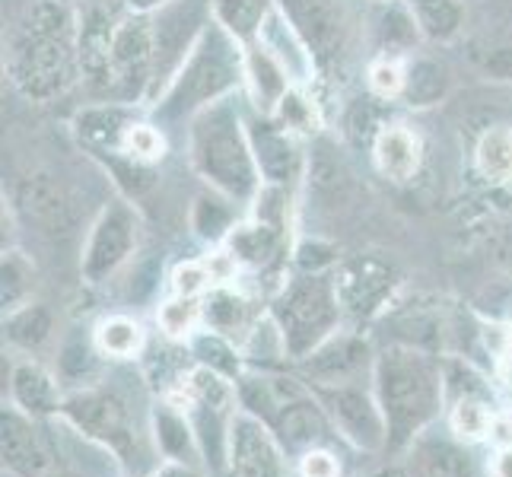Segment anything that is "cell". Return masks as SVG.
<instances>
[{
	"mask_svg": "<svg viewBox=\"0 0 512 477\" xmlns=\"http://www.w3.org/2000/svg\"><path fill=\"white\" fill-rule=\"evenodd\" d=\"M369 344L360 334H331V338L315 347L309 357H303V373L312 385H331V382H353L369 366Z\"/></svg>",
	"mask_w": 512,
	"mask_h": 477,
	"instance_id": "16",
	"label": "cell"
},
{
	"mask_svg": "<svg viewBox=\"0 0 512 477\" xmlns=\"http://www.w3.org/2000/svg\"><path fill=\"white\" fill-rule=\"evenodd\" d=\"M166 147H169V137L166 131L156 125V121L147 115L140 118L137 125L128 131L125 137V147H121V153L137 159V163H147V166H160V159L166 156Z\"/></svg>",
	"mask_w": 512,
	"mask_h": 477,
	"instance_id": "42",
	"label": "cell"
},
{
	"mask_svg": "<svg viewBox=\"0 0 512 477\" xmlns=\"http://www.w3.org/2000/svg\"><path fill=\"white\" fill-rule=\"evenodd\" d=\"M293 90V80L284 67H280L268 51L258 42L245 45V80H242V96L249 102V109L261 115H274L287 93Z\"/></svg>",
	"mask_w": 512,
	"mask_h": 477,
	"instance_id": "22",
	"label": "cell"
},
{
	"mask_svg": "<svg viewBox=\"0 0 512 477\" xmlns=\"http://www.w3.org/2000/svg\"><path fill=\"white\" fill-rule=\"evenodd\" d=\"M51 328H55L51 312L39 303H26L20 309L7 312V322H4L7 341L23 350H39L51 338Z\"/></svg>",
	"mask_w": 512,
	"mask_h": 477,
	"instance_id": "35",
	"label": "cell"
},
{
	"mask_svg": "<svg viewBox=\"0 0 512 477\" xmlns=\"http://www.w3.org/2000/svg\"><path fill=\"white\" fill-rule=\"evenodd\" d=\"M493 477H512V446L500 449L497 462H493Z\"/></svg>",
	"mask_w": 512,
	"mask_h": 477,
	"instance_id": "49",
	"label": "cell"
},
{
	"mask_svg": "<svg viewBox=\"0 0 512 477\" xmlns=\"http://www.w3.org/2000/svg\"><path fill=\"white\" fill-rule=\"evenodd\" d=\"M369 39H373L376 55L411 58L423 35L408 7V0H376V10L369 16Z\"/></svg>",
	"mask_w": 512,
	"mask_h": 477,
	"instance_id": "21",
	"label": "cell"
},
{
	"mask_svg": "<svg viewBox=\"0 0 512 477\" xmlns=\"http://www.w3.org/2000/svg\"><path fill=\"white\" fill-rule=\"evenodd\" d=\"M156 322H160L166 338L188 341L191 334L198 331V325L204 322L201 303H198V299H188V296H172L160 306V312H156Z\"/></svg>",
	"mask_w": 512,
	"mask_h": 477,
	"instance_id": "41",
	"label": "cell"
},
{
	"mask_svg": "<svg viewBox=\"0 0 512 477\" xmlns=\"http://www.w3.org/2000/svg\"><path fill=\"white\" fill-rule=\"evenodd\" d=\"M10 395L20 408L32 417L42 414H55L61 411V398H58V382L51 379L48 369L39 363H20L10 376Z\"/></svg>",
	"mask_w": 512,
	"mask_h": 477,
	"instance_id": "27",
	"label": "cell"
},
{
	"mask_svg": "<svg viewBox=\"0 0 512 477\" xmlns=\"http://www.w3.org/2000/svg\"><path fill=\"white\" fill-rule=\"evenodd\" d=\"M452 90V74L443 61L427 58V55H411L408 67H404V93H401V105L404 109H433L439 105Z\"/></svg>",
	"mask_w": 512,
	"mask_h": 477,
	"instance_id": "23",
	"label": "cell"
},
{
	"mask_svg": "<svg viewBox=\"0 0 512 477\" xmlns=\"http://www.w3.org/2000/svg\"><path fill=\"white\" fill-rule=\"evenodd\" d=\"M369 156H373V166L382 179L404 185L423 166V140L404 121H385L373 140V147H369Z\"/></svg>",
	"mask_w": 512,
	"mask_h": 477,
	"instance_id": "17",
	"label": "cell"
},
{
	"mask_svg": "<svg viewBox=\"0 0 512 477\" xmlns=\"http://www.w3.org/2000/svg\"><path fill=\"white\" fill-rule=\"evenodd\" d=\"M188 398L198 404H207V408L226 411V408H233L236 388L229 382V376L214 373V369H207V366H198L188 376Z\"/></svg>",
	"mask_w": 512,
	"mask_h": 477,
	"instance_id": "43",
	"label": "cell"
},
{
	"mask_svg": "<svg viewBox=\"0 0 512 477\" xmlns=\"http://www.w3.org/2000/svg\"><path fill=\"white\" fill-rule=\"evenodd\" d=\"M229 468L236 477H287L277 436L249 411L229 417Z\"/></svg>",
	"mask_w": 512,
	"mask_h": 477,
	"instance_id": "15",
	"label": "cell"
},
{
	"mask_svg": "<svg viewBox=\"0 0 512 477\" xmlns=\"http://www.w3.org/2000/svg\"><path fill=\"white\" fill-rule=\"evenodd\" d=\"M299 471H303V477H338L341 465H338V458H334L331 452L309 449L303 455V465H299Z\"/></svg>",
	"mask_w": 512,
	"mask_h": 477,
	"instance_id": "47",
	"label": "cell"
},
{
	"mask_svg": "<svg viewBox=\"0 0 512 477\" xmlns=\"http://www.w3.org/2000/svg\"><path fill=\"white\" fill-rule=\"evenodd\" d=\"M245 118H249V102L242 93L207 105L188 121L185 156L204 188H214L236 204L249 207L261 191V172Z\"/></svg>",
	"mask_w": 512,
	"mask_h": 477,
	"instance_id": "2",
	"label": "cell"
},
{
	"mask_svg": "<svg viewBox=\"0 0 512 477\" xmlns=\"http://www.w3.org/2000/svg\"><path fill=\"white\" fill-rule=\"evenodd\" d=\"M0 427H4V462L26 477H45L51 468V455L45 452L29 423L20 414L4 411Z\"/></svg>",
	"mask_w": 512,
	"mask_h": 477,
	"instance_id": "24",
	"label": "cell"
},
{
	"mask_svg": "<svg viewBox=\"0 0 512 477\" xmlns=\"http://www.w3.org/2000/svg\"><path fill=\"white\" fill-rule=\"evenodd\" d=\"M271 427L277 433V439L290 449H315L328 436V420H325V408L319 404V398H306L299 388L293 385L290 395L284 398V404L274 411Z\"/></svg>",
	"mask_w": 512,
	"mask_h": 477,
	"instance_id": "20",
	"label": "cell"
},
{
	"mask_svg": "<svg viewBox=\"0 0 512 477\" xmlns=\"http://www.w3.org/2000/svg\"><path fill=\"white\" fill-rule=\"evenodd\" d=\"M284 245V229H277L264 220H252V223H239L226 239V252L233 255L236 264H245V268H264L271 264Z\"/></svg>",
	"mask_w": 512,
	"mask_h": 477,
	"instance_id": "26",
	"label": "cell"
},
{
	"mask_svg": "<svg viewBox=\"0 0 512 477\" xmlns=\"http://www.w3.org/2000/svg\"><path fill=\"white\" fill-rule=\"evenodd\" d=\"M16 210L48 236H64L74 226V207H70L61 185L51 182L48 175H29V179L20 182Z\"/></svg>",
	"mask_w": 512,
	"mask_h": 477,
	"instance_id": "19",
	"label": "cell"
},
{
	"mask_svg": "<svg viewBox=\"0 0 512 477\" xmlns=\"http://www.w3.org/2000/svg\"><path fill=\"white\" fill-rule=\"evenodd\" d=\"M376 398L385 414L388 443L385 449L401 452L427 430L439 414L446 392V376L430 350L392 344L373 360Z\"/></svg>",
	"mask_w": 512,
	"mask_h": 477,
	"instance_id": "3",
	"label": "cell"
},
{
	"mask_svg": "<svg viewBox=\"0 0 512 477\" xmlns=\"http://www.w3.org/2000/svg\"><path fill=\"white\" fill-rule=\"evenodd\" d=\"M147 115H150L147 105L118 102V99H96V102H86L83 109H77L74 121H70V131H74L77 144L90 156L121 153L128 131Z\"/></svg>",
	"mask_w": 512,
	"mask_h": 477,
	"instance_id": "14",
	"label": "cell"
},
{
	"mask_svg": "<svg viewBox=\"0 0 512 477\" xmlns=\"http://www.w3.org/2000/svg\"><path fill=\"white\" fill-rule=\"evenodd\" d=\"M376 477H420V474H417V468L411 465V468H385V471H379Z\"/></svg>",
	"mask_w": 512,
	"mask_h": 477,
	"instance_id": "51",
	"label": "cell"
},
{
	"mask_svg": "<svg viewBox=\"0 0 512 477\" xmlns=\"http://www.w3.org/2000/svg\"><path fill=\"white\" fill-rule=\"evenodd\" d=\"M188 347H191V357L198 360V366H207L214 369V373H223L229 379L239 376V350L233 347V341L226 338V334L207 328V331H194L188 338Z\"/></svg>",
	"mask_w": 512,
	"mask_h": 477,
	"instance_id": "36",
	"label": "cell"
},
{
	"mask_svg": "<svg viewBox=\"0 0 512 477\" xmlns=\"http://www.w3.org/2000/svg\"><path fill=\"white\" fill-rule=\"evenodd\" d=\"M214 23L210 0H166L160 10L150 13L153 26V90L150 105L166 93L188 55L204 39L207 26ZM147 105V109H150Z\"/></svg>",
	"mask_w": 512,
	"mask_h": 477,
	"instance_id": "6",
	"label": "cell"
},
{
	"mask_svg": "<svg viewBox=\"0 0 512 477\" xmlns=\"http://www.w3.org/2000/svg\"><path fill=\"white\" fill-rule=\"evenodd\" d=\"M277 7L309 45L319 80L338 77L350 51V23L341 0H277Z\"/></svg>",
	"mask_w": 512,
	"mask_h": 477,
	"instance_id": "8",
	"label": "cell"
},
{
	"mask_svg": "<svg viewBox=\"0 0 512 477\" xmlns=\"http://www.w3.org/2000/svg\"><path fill=\"white\" fill-rule=\"evenodd\" d=\"M214 271H210L207 261H185L175 268L172 274V290L175 296H188V299H201L207 290H214Z\"/></svg>",
	"mask_w": 512,
	"mask_h": 477,
	"instance_id": "45",
	"label": "cell"
},
{
	"mask_svg": "<svg viewBox=\"0 0 512 477\" xmlns=\"http://www.w3.org/2000/svg\"><path fill=\"white\" fill-rule=\"evenodd\" d=\"M153 427H156V443H160L163 455L172 458L175 465H185L194 458L198 452V436H194V427L191 423L175 411V408H156V417H153Z\"/></svg>",
	"mask_w": 512,
	"mask_h": 477,
	"instance_id": "34",
	"label": "cell"
},
{
	"mask_svg": "<svg viewBox=\"0 0 512 477\" xmlns=\"http://www.w3.org/2000/svg\"><path fill=\"white\" fill-rule=\"evenodd\" d=\"M277 125H284L290 134H296L299 140H315L325 131V109L322 102L315 99L312 86H293V90L280 99V105L271 115Z\"/></svg>",
	"mask_w": 512,
	"mask_h": 477,
	"instance_id": "30",
	"label": "cell"
},
{
	"mask_svg": "<svg viewBox=\"0 0 512 477\" xmlns=\"http://www.w3.org/2000/svg\"><path fill=\"white\" fill-rule=\"evenodd\" d=\"M96 344L102 353H109V357L128 360L144 347V328L128 315H112V318H105V322H99Z\"/></svg>",
	"mask_w": 512,
	"mask_h": 477,
	"instance_id": "39",
	"label": "cell"
},
{
	"mask_svg": "<svg viewBox=\"0 0 512 477\" xmlns=\"http://www.w3.org/2000/svg\"><path fill=\"white\" fill-rule=\"evenodd\" d=\"M404 67H408V58H395V55H376L369 61L366 70V86L369 96L379 102H401L404 93Z\"/></svg>",
	"mask_w": 512,
	"mask_h": 477,
	"instance_id": "40",
	"label": "cell"
},
{
	"mask_svg": "<svg viewBox=\"0 0 512 477\" xmlns=\"http://www.w3.org/2000/svg\"><path fill=\"white\" fill-rule=\"evenodd\" d=\"M427 45H449L465 32V0H408Z\"/></svg>",
	"mask_w": 512,
	"mask_h": 477,
	"instance_id": "28",
	"label": "cell"
},
{
	"mask_svg": "<svg viewBox=\"0 0 512 477\" xmlns=\"http://www.w3.org/2000/svg\"><path fill=\"white\" fill-rule=\"evenodd\" d=\"M334 274V290H338L344 315L369 318L388 306V299L395 293L398 271L392 261L379 255H353L338 261Z\"/></svg>",
	"mask_w": 512,
	"mask_h": 477,
	"instance_id": "12",
	"label": "cell"
},
{
	"mask_svg": "<svg viewBox=\"0 0 512 477\" xmlns=\"http://www.w3.org/2000/svg\"><path fill=\"white\" fill-rule=\"evenodd\" d=\"M245 125H249V140L261 172V185L296 188L299 179H306V163H309L306 140H299L284 125H277L271 115H261L255 109H249Z\"/></svg>",
	"mask_w": 512,
	"mask_h": 477,
	"instance_id": "11",
	"label": "cell"
},
{
	"mask_svg": "<svg viewBox=\"0 0 512 477\" xmlns=\"http://www.w3.org/2000/svg\"><path fill=\"white\" fill-rule=\"evenodd\" d=\"M214 23L229 32L239 45H255L258 35L277 10V0H210Z\"/></svg>",
	"mask_w": 512,
	"mask_h": 477,
	"instance_id": "29",
	"label": "cell"
},
{
	"mask_svg": "<svg viewBox=\"0 0 512 477\" xmlns=\"http://www.w3.org/2000/svg\"><path fill=\"white\" fill-rule=\"evenodd\" d=\"M296 268L299 274H328L338 268V249L322 239H306L296 245Z\"/></svg>",
	"mask_w": 512,
	"mask_h": 477,
	"instance_id": "46",
	"label": "cell"
},
{
	"mask_svg": "<svg viewBox=\"0 0 512 477\" xmlns=\"http://www.w3.org/2000/svg\"><path fill=\"white\" fill-rule=\"evenodd\" d=\"M414 468L420 477H478L468 452L458 449L452 439L423 436L414 443Z\"/></svg>",
	"mask_w": 512,
	"mask_h": 477,
	"instance_id": "31",
	"label": "cell"
},
{
	"mask_svg": "<svg viewBox=\"0 0 512 477\" xmlns=\"http://www.w3.org/2000/svg\"><path fill=\"white\" fill-rule=\"evenodd\" d=\"M166 4V0H125V7L131 13H153V10H160Z\"/></svg>",
	"mask_w": 512,
	"mask_h": 477,
	"instance_id": "50",
	"label": "cell"
},
{
	"mask_svg": "<svg viewBox=\"0 0 512 477\" xmlns=\"http://www.w3.org/2000/svg\"><path fill=\"white\" fill-rule=\"evenodd\" d=\"M493 427V414L487 408V401H481L478 395L458 398L452 408V430L465 439H481L487 436Z\"/></svg>",
	"mask_w": 512,
	"mask_h": 477,
	"instance_id": "44",
	"label": "cell"
},
{
	"mask_svg": "<svg viewBox=\"0 0 512 477\" xmlns=\"http://www.w3.org/2000/svg\"><path fill=\"white\" fill-rule=\"evenodd\" d=\"M61 411L86 439H93L102 449H112L115 455L131 452V443H134L131 414L115 395L83 392V395L67 398L61 404Z\"/></svg>",
	"mask_w": 512,
	"mask_h": 477,
	"instance_id": "13",
	"label": "cell"
},
{
	"mask_svg": "<svg viewBox=\"0 0 512 477\" xmlns=\"http://www.w3.org/2000/svg\"><path fill=\"white\" fill-rule=\"evenodd\" d=\"M490 433H493V439L503 446V449H509L512 446V420H493V427H490Z\"/></svg>",
	"mask_w": 512,
	"mask_h": 477,
	"instance_id": "48",
	"label": "cell"
},
{
	"mask_svg": "<svg viewBox=\"0 0 512 477\" xmlns=\"http://www.w3.org/2000/svg\"><path fill=\"white\" fill-rule=\"evenodd\" d=\"M258 45L268 51V55L287 70L293 86H312L319 83V67H315V58L309 45L303 42V35L296 32V26L287 20L284 10H274L264 23L261 35H258Z\"/></svg>",
	"mask_w": 512,
	"mask_h": 477,
	"instance_id": "18",
	"label": "cell"
},
{
	"mask_svg": "<svg viewBox=\"0 0 512 477\" xmlns=\"http://www.w3.org/2000/svg\"><path fill=\"white\" fill-rule=\"evenodd\" d=\"M96 163L109 172L112 185L118 188V194L131 204H140L147 198V194L156 188L160 182V172L156 166H147V163H137V159L125 156V153H102V156H93Z\"/></svg>",
	"mask_w": 512,
	"mask_h": 477,
	"instance_id": "32",
	"label": "cell"
},
{
	"mask_svg": "<svg viewBox=\"0 0 512 477\" xmlns=\"http://www.w3.org/2000/svg\"><path fill=\"white\" fill-rule=\"evenodd\" d=\"M32 287H35V271L29 258L16 249H4V261H0V303H4V312L26 306Z\"/></svg>",
	"mask_w": 512,
	"mask_h": 477,
	"instance_id": "38",
	"label": "cell"
},
{
	"mask_svg": "<svg viewBox=\"0 0 512 477\" xmlns=\"http://www.w3.org/2000/svg\"><path fill=\"white\" fill-rule=\"evenodd\" d=\"M239 207L233 198H226V194L214 191V188H204L198 198L191 201V210H188V226L191 233L210 242V245H220L229 239V233L239 226Z\"/></svg>",
	"mask_w": 512,
	"mask_h": 477,
	"instance_id": "25",
	"label": "cell"
},
{
	"mask_svg": "<svg viewBox=\"0 0 512 477\" xmlns=\"http://www.w3.org/2000/svg\"><path fill=\"white\" fill-rule=\"evenodd\" d=\"M201 315L207 328L233 338L236 331L245 328V299L226 287H214L201 296Z\"/></svg>",
	"mask_w": 512,
	"mask_h": 477,
	"instance_id": "37",
	"label": "cell"
},
{
	"mask_svg": "<svg viewBox=\"0 0 512 477\" xmlns=\"http://www.w3.org/2000/svg\"><path fill=\"white\" fill-rule=\"evenodd\" d=\"M312 395L319 398L322 408L331 414L334 427L344 439L366 452L385 449L388 427L385 414L379 408V398L369 395L357 382H331V385H312Z\"/></svg>",
	"mask_w": 512,
	"mask_h": 477,
	"instance_id": "10",
	"label": "cell"
},
{
	"mask_svg": "<svg viewBox=\"0 0 512 477\" xmlns=\"http://www.w3.org/2000/svg\"><path fill=\"white\" fill-rule=\"evenodd\" d=\"M245 80V45L210 23L198 48L191 51L166 93L150 105V118L166 134L172 128H188V121L226 96L242 93Z\"/></svg>",
	"mask_w": 512,
	"mask_h": 477,
	"instance_id": "4",
	"label": "cell"
},
{
	"mask_svg": "<svg viewBox=\"0 0 512 477\" xmlns=\"http://www.w3.org/2000/svg\"><path fill=\"white\" fill-rule=\"evenodd\" d=\"M474 169L487 185H509L512 182V128L497 125L481 134L474 147Z\"/></svg>",
	"mask_w": 512,
	"mask_h": 477,
	"instance_id": "33",
	"label": "cell"
},
{
	"mask_svg": "<svg viewBox=\"0 0 512 477\" xmlns=\"http://www.w3.org/2000/svg\"><path fill=\"white\" fill-rule=\"evenodd\" d=\"M271 318L284 334L287 357H309L341 328L344 309L334 290V274H296L290 284L280 287Z\"/></svg>",
	"mask_w": 512,
	"mask_h": 477,
	"instance_id": "5",
	"label": "cell"
},
{
	"mask_svg": "<svg viewBox=\"0 0 512 477\" xmlns=\"http://www.w3.org/2000/svg\"><path fill=\"white\" fill-rule=\"evenodd\" d=\"M137 239H140V217L134 204L125 198L105 204L83 242L80 271L86 277V284H105L109 277H115L134 258Z\"/></svg>",
	"mask_w": 512,
	"mask_h": 477,
	"instance_id": "7",
	"label": "cell"
},
{
	"mask_svg": "<svg viewBox=\"0 0 512 477\" xmlns=\"http://www.w3.org/2000/svg\"><path fill=\"white\" fill-rule=\"evenodd\" d=\"M153 26L150 13H125L112 35V99L150 105Z\"/></svg>",
	"mask_w": 512,
	"mask_h": 477,
	"instance_id": "9",
	"label": "cell"
},
{
	"mask_svg": "<svg viewBox=\"0 0 512 477\" xmlns=\"http://www.w3.org/2000/svg\"><path fill=\"white\" fill-rule=\"evenodd\" d=\"M77 0H32L10 26L4 67L26 102L48 105L80 83Z\"/></svg>",
	"mask_w": 512,
	"mask_h": 477,
	"instance_id": "1",
	"label": "cell"
}]
</instances>
